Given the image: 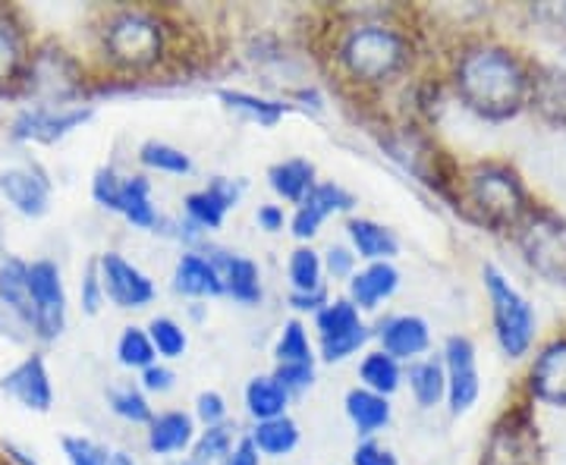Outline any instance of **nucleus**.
Here are the masks:
<instances>
[{
    "mask_svg": "<svg viewBox=\"0 0 566 465\" xmlns=\"http://www.w3.org/2000/svg\"><path fill=\"white\" fill-rule=\"evenodd\" d=\"M196 422L186 412H161L151 419L148 425V450L155 456H177V453H189L196 444Z\"/></svg>",
    "mask_w": 566,
    "mask_h": 465,
    "instance_id": "obj_24",
    "label": "nucleus"
},
{
    "mask_svg": "<svg viewBox=\"0 0 566 465\" xmlns=\"http://www.w3.org/2000/svg\"><path fill=\"white\" fill-rule=\"evenodd\" d=\"M274 359L277 364H315V352H312L303 321L283 324L281 337L274 344Z\"/></svg>",
    "mask_w": 566,
    "mask_h": 465,
    "instance_id": "obj_41",
    "label": "nucleus"
},
{
    "mask_svg": "<svg viewBox=\"0 0 566 465\" xmlns=\"http://www.w3.org/2000/svg\"><path fill=\"white\" fill-rule=\"evenodd\" d=\"M532 393L551 405H566V340L545 346L528 371Z\"/></svg>",
    "mask_w": 566,
    "mask_h": 465,
    "instance_id": "obj_22",
    "label": "nucleus"
},
{
    "mask_svg": "<svg viewBox=\"0 0 566 465\" xmlns=\"http://www.w3.org/2000/svg\"><path fill=\"white\" fill-rule=\"evenodd\" d=\"M0 195L22 218H44L51 211V182L39 167L17 163L0 173Z\"/></svg>",
    "mask_w": 566,
    "mask_h": 465,
    "instance_id": "obj_15",
    "label": "nucleus"
},
{
    "mask_svg": "<svg viewBox=\"0 0 566 465\" xmlns=\"http://www.w3.org/2000/svg\"><path fill=\"white\" fill-rule=\"evenodd\" d=\"M174 381H177V374L167 368V364H151V368H145L142 371V390L145 393H170L174 390Z\"/></svg>",
    "mask_w": 566,
    "mask_h": 465,
    "instance_id": "obj_50",
    "label": "nucleus"
},
{
    "mask_svg": "<svg viewBox=\"0 0 566 465\" xmlns=\"http://www.w3.org/2000/svg\"><path fill=\"white\" fill-rule=\"evenodd\" d=\"M520 249L532 271L554 284H566V221L551 211H528L520 223Z\"/></svg>",
    "mask_w": 566,
    "mask_h": 465,
    "instance_id": "obj_7",
    "label": "nucleus"
},
{
    "mask_svg": "<svg viewBox=\"0 0 566 465\" xmlns=\"http://www.w3.org/2000/svg\"><path fill=\"white\" fill-rule=\"evenodd\" d=\"M63 456L70 465H107L111 463V450L85 434H66L61 441Z\"/></svg>",
    "mask_w": 566,
    "mask_h": 465,
    "instance_id": "obj_43",
    "label": "nucleus"
},
{
    "mask_svg": "<svg viewBox=\"0 0 566 465\" xmlns=\"http://www.w3.org/2000/svg\"><path fill=\"white\" fill-rule=\"evenodd\" d=\"M148 340L155 346L158 359H182L186 356V346H189V337L182 330V324H177L174 318H151L148 324Z\"/></svg>",
    "mask_w": 566,
    "mask_h": 465,
    "instance_id": "obj_42",
    "label": "nucleus"
},
{
    "mask_svg": "<svg viewBox=\"0 0 566 465\" xmlns=\"http://www.w3.org/2000/svg\"><path fill=\"white\" fill-rule=\"evenodd\" d=\"M104 303H107V299H104L102 277H98V262H88L85 264V274H82V281H80L82 311H85V315H98Z\"/></svg>",
    "mask_w": 566,
    "mask_h": 465,
    "instance_id": "obj_45",
    "label": "nucleus"
},
{
    "mask_svg": "<svg viewBox=\"0 0 566 465\" xmlns=\"http://www.w3.org/2000/svg\"><path fill=\"white\" fill-rule=\"evenodd\" d=\"M107 405H111V412H114L117 419L129 422V425H151V419H155V409H151V403H148V397H145L142 387H111V390H107Z\"/></svg>",
    "mask_w": 566,
    "mask_h": 465,
    "instance_id": "obj_37",
    "label": "nucleus"
},
{
    "mask_svg": "<svg viewBox=\"0 0 566 465\" xmlns=\"http://www.w3.org/2000/svg\"><path fill=\"white\" fill-rule=\"evenodd\" d=\"M102 47L117 70H148L164 57L161 20L145 10H123L104 25Z\"/></svg>",
    "mask_w": 566,
    "mask_h": 465,
    "instance_id": "obj_4",
    "label": "nucleus"
},
{
    "mask_svg": "<svg viewBox=\"0 0 566 465\" xmlns=\"http://www.w3.org/2000/svg\"><path fill=\"white\" fill-rule=\"evenodd\" d=\"M356 208V195L346 192L340 182H315V189L305 195L303 202L296 204V214L290 221V230L300 243H312L327 218L334 214H344Z\"/></svg>",
    "mask_w": 566,
    "mask_h": 465,
    "instance_id": "obj_13",
    "label": "nucleus"
},
{
    "mask_svg": "<svg viewBox=\"0 0 566 465\" xmlns=\"http://www.w3.org/2000/svg\"><path fill=\"white\" fill-rule=\"evenodd\" d=\"M268 182L274 195L290 204H300L315 189V163L305 158H286L268 170Z\"/></svg>",
    "mask_w": 566,
    "mask_h": 465,
    "instance_id": "obj_27",
    "label": "nucleus"
},
{
    "mask_svg": "<svg viewBox=\"0 0 566 465\" xmlns=\"http://www.w3.org/2000/svg\"><path fill=\"white\" fill-rule=\"evenodd\" d=\"M346 236H349V245H353V255L368 264L394 262L400 255V240L385 223L368 221V218H353L346 223Z\"/></svg>",
    "mask_w": 566,
    "mask_h": 465,
    "instance_id": "obj_23",
    "label": "nucleus"
},
{
    "mask_svg": "<svg viewBox=\"0 0 566 465\" xmlns=\"http://www.w3.org/2000/svg\"><path fill=\"white\" fill-rule=\"evenodd\" d=\"M92 107L85 104H63V107H22L13 120V139L17 142H39V145H54L66 139L70 133L82 129V123L92 120Z\"/></svg>",
    "mask_w": 566,
    "mask_h": 465,
    "instance_id": "obj_10",
    "label": "nucleus"
},
{
    "mask_svg": "<svg viewBox=\"0 0 566 465\" xmlns=\"http://www.w3.org/2000/svg\"><path fill=\"white\" fill-rule=\"evenodd\" d=\"M346 284H349V296H346L349 303L359 311H375L400 289V271L390 262L365 264L363 271H356Z\"/></svg>",
    "mask_w": 566,
    "mask_h": 465,
    "instance_id": "obj_20",
    "label": "nucleus"
},
{
    "mask_svg": "<svg viewBox=\"0 0 566 465\" xmlns=\"http://www.w3.org/2000/svg\"><path fill=\"white\" fill-rule=\"evenodd\" d=\"M274 378L293 397V393H303V390L312 387V381H315V364H277Z\"/></svg>",
    "mask_w": 566,
    "mask_h": 465,
    "instance_id": "obj_46",
    "label": "nucleus"
},
{
    "mask_svg": "<svg viewBox=\"0 0 566 465\" xmlns=\"http://www.w3.org/2000/svg\"><path fill=\"white\" fill-rule=\"evenodd\" d=\"M528 98L545 114L547 120L566 126V73H560V70H542L532 80Z\"/></svg>",
    "mask_w": 566,
    "mask_h": 465,
    "instance_id": "obj_33",
    "label": "nucleus"
},
{
    "mask_svg": "<svg viewBox=\"0 0 566 465\" xmlns=\"http://www.w3.org/2000/svg\"><path fill=\"white\" fill-rule=\"evenodd\" d=\"M532 80L504 47L482 44L465 51L457 63V92L463 104L482 120L501 123L516 117L528 98Z\"/></svg>",
    "mask_w": 566,
    "mask_h": 465,
    "instance_id": "obj_1",
    "label": "nucleus"
},
{
    "mask_svg": "<svg viewBox=\"0 0 566 465\" xmlns=\"http://www.w3.org/2000/svg\"><path fill=\"white\" fill-rule=\"evenodd\" d=\"M363 324L359 308L349 303V299H337V303H327L315 315V330H318V340H334V337H344L349 330H356Z\"/></svg>",
    "mask_w": 566,
    "mask_h": 465,
    "instance_id": "obj_39",
    "label": "nucleus"
},
{
    "mask_svg": "<svg viewBox=\"0 0 566 465\" xmlns=\"http://www.w3.org/2000/svg\"><path fill=\"white\" fill-rule=\"evenodd\" d=\"M233 446H237V437H233V427L227 425V422L223 425L205 427L202 434L196 437L192 450L177 465H218L233 453Z\"/></svg>",
    "mask_w": 566,
    "mask_h": 465,
    "instance_id": "obj_35",
    "label": "nucleus"
},
{
    "mask_svg": "<svg viewBox=\"0 0 566 465\" xmlns=\"http://www.w3.org/2000/svg\"><path fill=\"white\" fill-rule=\"evenodd\" d=\"M331 303V296H327V289H318V293H308V296H296V293H290V305L296 308V311H312V315H318L324 305Z\"/></svg>",
    "mask_w": 566,
    "mask_h": 465,
    "instance_id": "obj_53",
    "label": "nucleus"
},
{
    "mask_svg": "<svg viewBox=\"0 0 566 465\" xmlns=\"http://www.w3.org/2000/svg\"><path fill=\"white\" fill-rule=\"evenodd\" d=\"M196 415H199V422L205 427H214L223 425L227 422V403H223V397L218 390H205L199 393V400H196Z\"/></svg>",
    "mask_w": 566,
    "mask_h": 465,
    "instance_id": "obj_47",
    "label": "nucleus"
},
{
    "mask_svg": "<svg viewBox=\"0 0 566 465\" xmlns=\"http://www.w3.org/2000/svg\"><path fill=\"white\" fill-rule=\"evenodd\" d=\"M218 98L227 104V110L240 114L243 120L259 123L264 129H274L277 123L290 114V104L274 102V98H262V95H252V92H237V88H221Z\"/></svg>",
    "mask_w": 566,
    "mask_h": 465,
    "instance_id": "obj_28",
    "label": "nucleus"
},
{
    "mask_svg": "<svg viewBox=\"0 0 566 465\" xmlns=\"http://www.w3.org/2000/svg\"><path fill=\"white\" fill-rule=\"evenodd\" d=\"M139 161L142 167L158 170V173H170V177H189L192 173V158L182 148L167 142H155V139L142 145Z\"/></svg>",
    "mask_w": 566,
    "mask_h": 465,
    "instance_id": "obj_38",
    "label": "nucleus"
},
{
    "mask_svg": "<svg viewBox=\"0 0 566 465\" xmlns=\"http://www.w3.org/2000/svg\"><path fill=\"white\" fill-rule=\"evenodd\" d=\"M95 262H98V277H102L107 303L117 305L123 311H136V308L155 303L151 277L133 262H126L120 252H104Z\"/></svg>",
    "mask_w": 566,
    "mask_h": 465,
    "instance_id": "obj_11",
    "label": "nucleus"
},
{
    "mask_svg": "<svg viewBox=\"0 0 566 465\" xmlns=\"http://www.w3.org/2000/svg\"><path fill=\"white\" fill-rule=\"evenodd\" d=\"M346 415L356 427V434L363 441H371L378 431H385L390 425V403H387V397H378V393H371L365 387H356V390L346 393Z\"/></svg>",
    "mask_w": 566,
    "mask_h": 465,
    "instance_id": "obj_26",
    "label": "nucleus"
},
{
    "mask_svg": "<svg viewBox=\"0 0 566 465\" xmlns=\"http://www.w3.org/2000/svg\"><path fill=\"white\" fill-rule=\"evenodd\" d=\"M22 82H25L29 95H35L39 107H63V104H73V98L80 95L76 63L70 61L63 51L35 54L29 61V66H25Z\"/></svg>",
    "mask_w": 566,
    "mask_h": 465,
    "instance_id": "obj_9",
    "label": "nucleus"
},
{
    "mask_svg": "<svg viewBox=\"0 0 566 465\" xmlns=\"http://www.w3.org/2000/svg\"><path fill=\"white\" fill-rule=\"evenodd\" d=\"M406 381H409V390H412V400L422 409H434V405H441L447 400L444 362L419 359V362L409 364Z\"/></svg>",
    "mask_w": 566,
    "mask_h": 465,
    "instance_id": "obj_32",
    "label": "nucleus"
},
{
    "mask_svg": "<svg viewBox=\"0 0 566 465\" xmlns=\"http://www.w3.org/2000/svg\"><path fill=\"white\" fill-rule=\"evenodd\" d=\"M286 405H290V393L277 384L274 374L252 378L245 384V412L255 419V425L259 422H271V419H283Z\"/></svg>",
    "mask_w": 566,
    "mask_h": 465,
    "instance_id": "obj_29",
    "label": "nucleus"
},
{
    "mask_svg": "<svg viewBox=\"0 0 566 465\" xmlns=\"http://www.w3.org/2000/svg\"><path fill=\"white\" fill-rule=\"evenodd\" d=\"M255 223L262 226L264 233H281L283 223H286V214H283L281 204H262L255 211Z\"/></svg>",
    "mask_w": 566,
    "mask_h": 465,
    "instance_id": "obj_51",
    "label": "nucleus"
},
{
    "mask_svg": "<svg viewBox=\"0 0 566 465\" xmlns=\"http://www.w3.org/2000/svg\"><path fill=\"white\" fill-rule=\"evenodd\" d=\"M368 327L359 324L356 330H349L344 337H334V340H324L322 344V359L324 362H344L349 356H356L365 344H368Z\"/></svg>",
    "mask_w": 566,
    "mask_h": 465,
    "instance_id": "obj_44",
    "label": "nucleus"
},
{
    "mask_svg": "<svg viewBox=\"0 0 566 465\" xmlns=\"http://www.w3.org/2000/svg\"><path fill=\"white\" fill-rule=\"evenodd\" d=\"M465 202L479 221L494 230L520 226L528 214L523 182L516 180L513 170L497 163H482L465 177Z\"/></svg>",
    "mask_w": 566,
    "mask_h": 465,
    "instance_id": "obj_3",
    "label": "nucleus"
},
{
    "mask_svg": "<svg viewBox=\"0 0 566 465\" xmlns=\"http://www.w3.org/2000/svg\"><path fill=\"white\" fill-rule=\"evenodd\" d=\"M3 453H7V459H13L17 465H39L25 450H20L17 444H3Z\"/></svg>",
    "mask_w": 566,
    "mask_h": 465,
    "instance_id": "obj_54",
    "label": "nucleus"
},
{
    "mask_svg": "<svg viewBox=\"0 0 566 465\" xmlns=\"http://www.w3.org/2000/svg\"><path fill=\"white\" fill-rule=\"evenodd\" d=\"M485 289L491 303V318H494V337L510 359L526 356L528 346L535 340V311L528 299L506 281L504 274L488 264L485 267Z\"/></svg>",
    "mask_w": 566,
    "mask_h": 465,
    "instance_id": "obj_5",
    "label": "nucleus"
},
{
    "mask_svg": "<svg viewBox=\"0 0 566 465\" xmlns=\"http://www.w3.org/2000/svg\"><path fill=\"white\" fill-rule=\"evenodd\" d=\"M92 199L104 211L120 214L123 221L133 223L136 230H155L161 223V214L151 199V182L145 177H120L114 167H102L92 180Z\"/></svg>",
    "mask_w": 566,
    "mask_h": 465,
    "instance_id": "obj_6",
    "label": "nucleus"
},
{
    "mask_svg": "<svg viewBox=\"0 0 566 465\" xmlns=\"http://www.w3.org/2000/svg\"><path fill=\"white\" fill-rule=\"evenodd\" d=\"M444 374H447V405L453 415H463L479 403L482 374L479 356L469 337H450L444 346Z\"/></svg>",
    "mask_w": 566,
    "mask_h": 465,
    "instance_id": "obj_12",
    "label": "nucleus"
},
{
    "mask_svg": "<svg viewBox=\"0 0 566 465\" xmlns=\"http://www.w3.org/2000/svg\"><path fill=\"white\" fill-rule=\"evenodd\" d=\"M223 281V296H233L240 305H259L262 303V271L259 264L237 252H214L211 255Z\"/></svg>",
    "mask_w": 566,
    "mask_h": 465,
    "instance_id": "obj_21",
    "label": "nucleus"
},
{
    "mask_svg": "<svg viewBox=\"0 0 566 465\" xmlns=\"http://www.w3.org/2000/svg\"><path fill=\"white\" fill-rule=\"evenodd\" d=\"M0 305L32 330L29 262H22V258H3V262H0Z\"/></svg>",
    "mask_w": 566,
    "mask_h": 465,
    "instance_id": "obj_25",
    "label": "nucleus"
},
{
    "mask_svg": "<svg viewBox=\"0 0 566 465\" xmlns=\"http://www.w3.org/2000/svg\"><path fill=\"white\" fill-rule=\"evenodd\" d=\"M117 362L123 368H129V371H145V368L158 362V352L148 340V330H142V327H126L123 330L120 340H117Z\"/></svg>",
    "mask_w": 566,
    "mask_h": 465,
    "instance_id": "obj_40",
    "label": "nucleus"
},
{
    "mask_svg": "<svg viewBox=\"0 0 566 465\" xmlns=\"http://www.w3.org/2000/svg\"><path fill=\"white\" fill-rule=\"evenodd\" d=\"M174 293H180L186 299H214L223 296L221 271L211 255L202 252H182L174 264Z\"/></svg>",
    "mask_w": 566,
    "mask_h": 465,
    "instance_id": "obj_19",
    "label": "nucleus"
},
{
    "mask_svg": "<svg viewBox=\"0 0 566 465\" xmlns=\"http://www.w3.org/2000/svg\"><path fill=\"white\" fill-rule=\"evenodd\" d=\"M353 465H400L394 450H387L378 441H363L353 450Z\"/></svg>",
    "mask_w": 566,
    "mask_h": 465,
    "instance_id": "obj_49",
    "label": "nucleus"
},
{
    "mask_svg": "<svg viewBox=\"0 0 566 465\" xmlns=\"http://www.w3.org/2000/svg\"><path fill=\"white\" fill-rule=\"evenodd\" d=\"M221 465H262V456H259V450L252 446V441L243 437V441H237L233 453H230Z\"/></svg>",
    "mask_w": 566,
    "mask_h": 465,
    "instance_id": "obj_52",
    "label": "nucleus"
},
{
    "mask_svg": "<svg viewBox=\"0 0 566 465\" xmlns=\"http://www.w3.org/2000/svg\"><path fill=\"white\" fill-rule=\"evenodd\" d=\"M29 66L22 29L10 17L0 13V92H7L13 82H22Z\"/></svg>",
    "mask_w": 566,
    "mask_h": 465,
    "instance_id": "obj_31",
    "label": "nucleus"
},
{
    "mask_svg": "<svg viewBox=\"0 0 566 465\" xmlns=\"http://www.w3.org/2000/svg\"><path fill=\"white\" fill-rule=\"evenodd\" d=\"M29 289H32V334L54 344L66 330V289L63 274L51 258L29 264Z\"/></svg>",
    "mask_w": 566,
    "mask_h": 465,
    "instance_id": "obj_8",
    "label": "nucleus"
},
{
    "mask_svg": "<svg viewBox=\"0 0 566 465\" xmlns=\"http://www.w3.org/2000/svg\"><path fill=\"white\" fill-rule=\"evenodd\" d=\"M337 61L353 82L387 85L412 61V47L400 29L385 22H363L349 29L337 47Z\"/></svg>",
    "mask_w": 566,
    "mask_h": 465,
    "instance_id": "obj_2",
    "label": "nucleus"
},
{
    "mask_svg": "<svg viewBox=\"0 0 566 465\" xmlns=\"http://www.w3.org/2000/svg\"><path fill=\"white\" fill-rule=\"evenodd\" d=\"M243 195V182L227 180V177H214V180L189 192L182 199V211H186V223L202 230V233H211V230H221L227 214L237 208Z\"/></svg>",
    "mask_w": 566,
    "mask_h": 465,
    "instance_id": "obj_14",
    "label": "nucleus"
},
{
    "mask_svg": "<svg viewBox=\"0 0 566 465\" xmlns=\"http://www.w3.org/2000/svg\"><path fill=\"white\" fill-rule=\"evenodd\" d=\"M0 390L29 412H51V405H54L51 374H48L44 356H39V352L25 356L17 368H10L0 378Z\"/></svg>",
    "mask_w": 566,
    "mask_h": 465,
    "instance_id": "obj_16",
    "label": "nucleus"
},
{
    "mask_svg": "<svg viewBox=\"0 0 566 465\" xmlns=\"http://www.w3.org/2000/svg\"><path fill=\"white\" fill-rule=\"evenodd\" d=\"M286 274H290V286H293L296 296H308V293L327 289V286H324L322 255H318L312 245L293 249V255H290V262H286Z\"/></svg>",
    "mask_w": 566,
    "mask_h": 465,
    "instance_id": "obj_36",
    "label": "nucleus"
},
{
    "mask_svg": "<svg viewBox=\"0 0 566 465\" xmlns=\"http://www.w3.org/2000/svg\"><path fill=\"white\" fill-rule=\"evenodd\" d=\"M378 344H381V352H387L390 359L412 364L422 359V352H428L431 330H428V321L419 315H394L381 324Z\"/></svg>",
    "mask_w": 566,
    "mask_h": 465,
    "instance_id": "obj_18",
    "label": "nucleus"
},
{
    "mask_svg": "<svg viewBox=\"0 0 566 465\" xmlns=\"http://www.w3.org/2000/svg\"><path fill=\"white\" fill-rule=\"evenodd\" d=\"M324 271H327L334 281H349V277L356 274V255H353V249H344V245H334V249H327Z\"/></svg>",
    "mask_w": 566,
    "mask_h": 465,
    "instance_id": "obj_48",
    "label": "nucleus"
},
{
    "mask_svg": "<svg viewBox=\"0 0 566 465\" xmlns=\"http://www.w3.org/2000/svg\"><path fill=\"white\" fill-rule=\"evenodd\" d=\"M482 465H535V427L526 412H513L494 427Z\"/></svg>",
    "mask_w": 566,
    "mask_h": 465,
    "instance_id": "obj_17",
    "label": "nucleus"
},
{
    "mask_svg": "<svg viewBox=\"0 0 566 465\" xmlns=\"http://www.w3.org/2000/svg\"><path fill=\"white\" fill-rule=\"evenodd\" d=\"M359 381H363L365 390H371L378 397H390V393H397L400 384H403V368H400L397 359H390L387 352L375 349L359 364Z\"/></svg>",
    "mask_w": 566,
    "mask_h": 465,
    "instance_id": "obj_34",
    "label": "nucleus"
},
{
    "mask_svg": "<svg viewBox=\"0 0 566 465\" xmlns=\"http://www.w3.org/2000/svg\"><path fill=\"white\" fill-rule=\"evenodd\" d=\"M252 446L259 450V456L268 459H283L300 446V425L283 415V419H271V422H259L249 434Z\"/></svg>",
    "mask_w": 566,
    "mask_h": 465,
    "instance_id": "obj_30",
    "label": "nucleus"
},
{
    "mask_svg": "<svg viewBox=\"0 0 566 465\" xmlns=\"http://www.w3.org/2000/svg\"><path fill=\"white\" fill-rule=\"evenodd\" d=\"M107 465H136V459H133L129 453L117 450V453H111V463H107Z\"/></svg>",
    "mask_w": 566,
    "mask_h": 465,
    "instance_id": "obj_55",
    "label": "nucleus"
}]
</instances>
